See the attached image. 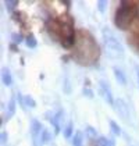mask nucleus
<instances>
[{
  "label": "nucleus",
  "instance_id": "nucleus-24",
  "mask_svg": "<svg viewBox=\"0 0 139 146\" xmlns=\"http://www.w3.org/2000/svg\"><path fill=\"white\" fill-rule=\"evenodd\" d=\"M135 70H136V75H138V84H139V66H136V67H135Z\"/></svg>",
  "mask_w": 139,
  "mask_h": 146
},
{
  "label": "nucleus",
  "instance_id": "nucleus-9",
  "mask_svg": "<svg viewBox=\"0 0 139 146\" xmlns=\"http://www.w3.org/2000/svg\"><path fill=\"white\" fill-rule=\"evenodd\" d=\"M14 111H15V100L11 99L10 103H9V107H7V114L3 117V121H1V123H4V120H6V118H10L13 114H14Z\"/></svg>",
  "mask_w": 139,
  "mask_h": 146
},
{
  "label": "nucleus",
  "instance_id": "nucleus-4",
  "mask_svg": "<svg viewBox=\"0 0 139 146\" xmlns=\"http://www.w3.org/2000/svg\"><path fill=\"white\" fill-rule=\"evenodd\" d=\"M114 107H116L117 114L121 118H124L125 121H129V110H128V106L125 104V102L122 99H117L114 102Z\"/></svg>",
  "mask_w": 139,
  "mask_h": 146
},
{
  "label": "nucleus",
  "instance_id": "nucleus-25",
  "mask_svg": "<svg viewBox=\"0 0 139 146\" xmlns=\"http://www.w3.org/2000/svg\"><path fill=\"white\" fill-rule=\"evenodd\" d=\"M53 146H56V145H53Z\"/></svg>",
  "mask_w": 139,
  "mask_h": 146
},
{
  "label": "nucleus",
  "instance_id": "nucleus-13",
  "mask_svg": "<svg viewBox=\"0 0 139 146\" xmlns=\"http://www.w3.org/2000/svg\"><path fill=\"white\" fill-rule=\"evenodd\" d=\"M21 102L24 103V106H25V107H35V106H36L35 100L31 98V96H25L24 99H21Z\"/></svg>",
  "mask_w": 139,
  "mask_h": 146
},
{
  "label": "nucleus",
  "instance_id": "nucleus-11",
  "mask_svg": "<svg viewBox=\"0 0 139 146\" xmlns=\"http://www.w3.org/2000/svg\"><path fill=\"white\" fill-rule=\"evenodd\" d=\"M52 141V132L49 131V129H43V132H42V138H40V145H43V143H49Z\"/></svg>",
  "mask_w": 139,
  "mask_h": 146
},
{
  "label": "nucleus",
  "instance_id": "nucleus-8",
  "mask_svg": "<svg viewBox=\"0 0 139 146\" xmlns=\"http://www.w3.org/2000/svg\"><path fill=\"white\" fill-rule=\"evenodd\" d=\"M114 75H116V79L121 85H127V78H125V74L122 72V70L116 67L114 68Z\"/></svg>",
  "mask_w": 139,
  "mask_h": 146
},
{
  "label": "nucleus",
  "instance_id": "nucleus-14",
  "mask_svg": "<svg viewBox=\"0 0 139 146\" xmlns=\"http://www.w3.org/2000/svg\"><path fill=\"white\" fill-rule=\"evenodd\" d=\"M110 128H111V131H113V134L114 135L121 134V128H120L118 124H117L116 121H113V120H110Z\"/></svg>",
  "mask_w": 139,
  "mask_h": 146
},
{
  "label": "nucleus",
  "instance_id": "nucleus-15",
  "mask_svg": "<svg viewBox=\"0 0 139 146\" xmlns=\"http://www.w3.org/2000/svg\"><path fill=\"white\" fill-rule=\"evenodd\" d=\"M63 90L66 93H71V84H70V79L67 75L64 77V81H63Z\"/></svg>",
  "mask_w": 139,
  "mask_h": 146
},
{
  "label": "nucleus",
  "instance_id": "nucleus-16",
  "mask_svg": "<svg viewBox=\"0 0 139 146\" xmlns=\"http://www.w3.org/2000/svg\"><path fill=\"white\" fill-rule=\"evenodd\" d=\"M26 46H28V47H32V49L36 47V39H35L32 35L26 38Z\"/></svg>",
  "mask_w": 139,
  "mask_h": 146
},
{
  "label": "nucleus",
  "instance_id": "nucleus-10",
  "mask_svg": "<svg viewBox=\"0 0 139 146\" xmlns=\"http://www.w3.org/2000/svg\"><path fill=\"white\" fill-rule=\"evenodd\" d=\"M82 141H83L82 132H81V131H77V132H75V135H74V139H72V146H83Z\"/></svg>",
  "mask_w": 139,
  "mask_h": 146
},
{
  "label": "nucleus",
  "instance_id": "nucleus-7",
  "mask_svg": "<svg viewBox=\"0 0 139 146\" xmlns=\"http://www.w3.org/2000/svg\"><path fill=\"white\" fill-rule=\"evenodd\" d=\"M1 81H3V84L7 85V86L11 85L13 78H11V72H10L9 68H3V70H1Z\"/></svg>",
  "mask_w": 139,
  "mask_h": 146
},
{
  "label": "nucleus",
  "instance_id": "nucleus-21",
  "mask_svg": "<svg viewBox=\"0 0 139 146\" xmlns=\"http://www.w3.org/2000/svg\"><path fill=\"white\" fill-rule=\"evenodd\" d=\"M83 93H85V95H88L89 98H93V93L89 90V88H85V89H83Z\"/></svg>",
  "mask_w": 139,
  "mask_h": 146
},
{
  "label": "nucleus",
  "instance_id": "nucleus-18",
  "mask_svg": "<svg viewBox=\"0 0 139 146\" xmlns=\"http://www.w3.org/2000/svg\"><path fill=\"white\" fill-rule=\"evenodd\" d=\"M86 134L89 135L91 138H95V136H97V132H96V129L92 128V127H86Z\"/></svg>",
  "mask_w": 139,
  "mask_h": 146
},
{
  "label": "nucleus",
  "instance_id": "nucleus-23",
  "mask_svg": "<svg viewBox=\"0 0 139 146\" xmlns=\"http://www.w3.org/2000/svg\"><path fill=\"white\" fill-rule=\"evenodd\" d=\"M13 40H14V42H21V36H18V35H13Z\"/></svg>",
  "mask_w": 139,
  "mask_h": 146
},
{
  "label": "nucleus",
  "instance_id": "nucleus-3",
  "mask_svg": "<svg viewBox=\"0 0 139 146\" xmlns=\"http://www.w3.org/2000/svg\"><path fill=\"white\" fill-rule=\"evenodd\" d=\"M43 127L42 124L39 123L38 120H32L31 121V135H32V139H34V145L39 146L40 145V138H42V132H43Z\"/></svg>",
  "mask_w": 139,
  "mask_h": 146
},
{
  "label": "nucleus",
  "instance_id": "nucleus-20",
  "mask_svg": "<svg viewBox=\"0 0 139 146\" xmlns=\"http://www.w3.org/2000/svg\"><path fill=\"white\" fill-rule=\"evenodd\" d=\"M6 6H7L9 10H13V7L17 6V1H6Z\"/></svg>",
  "mask_w": 139,
  "mask_h": 146
},
{
  "label": "nucleus",
  "instance_id": "nucleus-22",
  "mask_svg": "<svg viewBox=\"0 0 139 146\" xmlns=\"http://www.w3.org/2000/svg\"><path fill=\"white\" fill-rule=\"evenodd\" d=\"M6 141H7V136H6V132L3 131L1 132V143H6Z\"/></svg>",
  "mask_w": 139,
  "mask_h": 146
},
{
  "label": "nucleus",
  "instance_id": "nucleus-5",
  "mask_svg": "<svg viewBox=\"0 0 139 146\" xmlns=\"http://www.w3.org/2000/svg\"><path fill=\"white\" fill-rule=\"evenodd\" d=\"M99 86H100V93L103 96V99L107 103L110 104H114V100H113V95H111V90H110V86L106 81H100L99 82Z\"/></svg>",
  "mask_w": 139,
  "mask_h": 146
},
{
  "label": "nucleus",
  "instance_id": "nucleus-2",
  "mask_svg": "<svg viewBox=\"0 0 139 146\" xmlns=\"http://www.w3.org/2000/svg\"><path fill=\"white\" fill-rule=\"evenodd\" d=\"M129 3L127 1H122L121 3V7L118 9L116 17V24L118 28H127V25L131 23V18H132V13H131V7H128Z\"/></svg>",
  "mask_w": 139,
  "mask_h": 146
},
{
  "label": "nucleus",
  "instance_id": "nucleus-6",
  "mask_svg": "<svg viewBox=\"0 0 139 146\" xmlns=\"http://www.w3.org/2000/svg\"><path fill=\"white\" fill-rule=\"evenodd\" d=\"M63 118H64V113L63 111H58L56 115H53V118H52V124L54 125V128H56V134H57L58 131H60V128H61V124H63Z\"/></svg>",
  "mask_w": 139,
  "mask_h": 146
},
{
  "label": "nucleus",
  "instance_id": "nucleus-1",
  "mask_svg": "<svg viewBox=\"0 0 139 146\" xmlns=\"http://www.w3.org/2000/svg\"><path fill=\"white\" fill-rule=\"evenodd\" d=\"M103 40L106 50L111 58H124V47L120 39L109 28H103Z\"/></svg>",
  "mask_w": 139,
  "mask_h": 146
},
{
  "label": "nucleus",
  "instance_id": "nucleus-17",
  "mask_svg": "<svg viewBox=\"0 0 139 146\" xmlns=\"http://www.w3.org/2000/svg\"><path fill=\"white\" fill-rule=\"evenodd\" d=\"M71 132H72V123H68V125H67L66 129H64V136H66V138H70V136H71Z\"/></svg>",
  "mask_w": 139,
  "mask_h": 146
},
{
  "label": "nucleus",
  "instance_id": "nucleus-19",
  "mask_svg": "<svg viewBox=\"0 0 139 146\" xmlns=\"http://www.w3.org/2000/svg\"><path fill=\"white\" fill-rule=\"evenodd\" d=\"M106 4H107V1H104V0L97 1V7H99V11H100V13L106 11Z\"/></svg>",
  "mask_w": 139,
  "mask_h": 146
},
{
  "label": "nucleus",
  "instance_id": "nucleus-12",
  "mask_svg": "<svg viewBox=\"0 0 139 146\" xmlns=\"http://www.w3.org/2000/svg\"><path fill=\"white\" fill-rule=\"evenodd\" d=\"M97 146H114V142L107 139V138H104V136H100L97 139Z\"/></svg>",
  "mask_w": 139,
  "mask_h": 146
}]
</instances>
